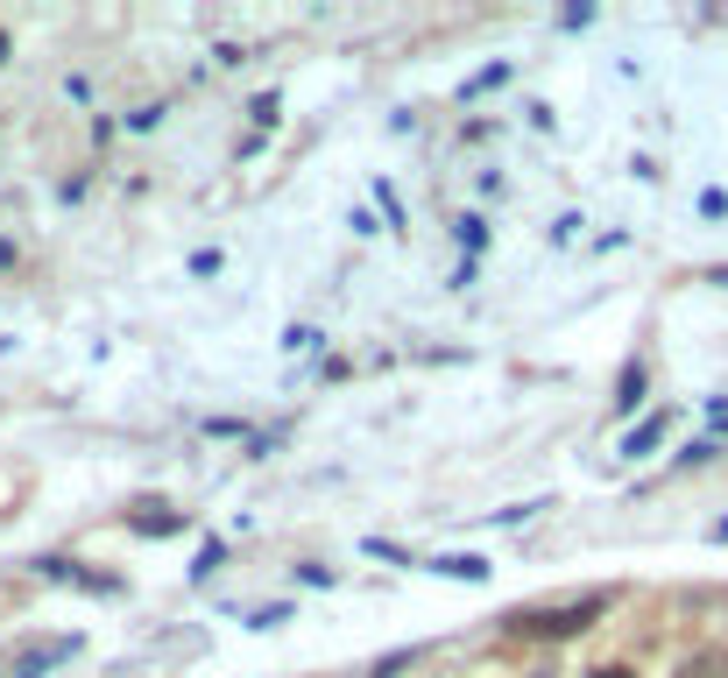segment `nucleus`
<instances>
[{"label":"nucleus","mask_w":728,"mask_h":678,"mask_svg":"<svg viewBox=\"0 0 728 678\" xmlns=\"http://www.w3.org/2000/svg\"><path fill=\"white\" fill-rule=\"evenodd\" d=\"M608 608V594H587V600H573V608H545V615H516V629H530V636H580L594 615Z\"/></svg>","instance_id":"1"},{"label":"nucleus","mask_w":728,"mask_h":678,"mask_svg":"<svg viewBox=\"0 0 728 678\" xmlns=\"http://www.w3.org/2000/svg\"><path fill=\"white\" fill-rule=\"evenodd\" d=\"M79 650L71 636H57V644H29V650H14L8 665H0V678H36V671H50V665H64V657Z\"/></svg>","instance_id":"2"},{"label":"nucleus","mask_w":728,"mask_h":678,"mask_svg":"<svg viewBox=\"0 0 728 678\" xmlns=\"http://www.w3.org/2000/svg\"><path fill=\"white\" fill-rule=\"evenodd\" d=\"M679 678H728V650H700V657H686Z\"/></svg>","instance_id":"3"},{"label":"nucleus","mask_w":728,"mask_h":678,"mask_svg":"<svg viewBox=\"0 0 728 678\" xmlns=\"http://www.w3.org/2000/svg\"><path fill=\"white\" fill-rule=\"evenodd\" d=\"M135 530H142V537H170V530H184V516H178V509H142Z\"/></svg>","instance_id":"4"},{"label":"nucleus","mask_w":728,"mask_h":678,"mask_svg":"<svg viewBox=\"0 0 728 678\" xmlns=\"http://www.w3.org/2000/svg\"><path fill=\"white\" fill-rule=\"evenodd\" d=\"M637 403H644V367L629 361V367H623V396H616V411H637Z\"/></svg>","instance_id":"5"},{"label":"nucleus","mask_w":728,"mask_h":678,"mask_svg":"<svg viewBox=\"0 0 728 678\" xmlns=\"http://www.w3.org/2000/svg\"><path fill=\"white\" fill-rule=\"evenodd\" d=\"M658 432H665V417H644V424H637V432H629V438H623V453H650V445H658Z\"/></svg>","instance_id":"6"},{"label":"nucleus","mask_w":728,"mask_h":678,"mask_svg":"<svg viewBox=\"0 0 728 678\" xmlns=\"http://www.w3.org/2000/svg\"><path fill=\"white\" fill-rule=\"evenodd\" d=\"M438 573H453V579H482V558H438Z\"/></svg>","instance_id":"7"},{"label":"nucleus","mask_w":728,"mask_h":678,"mask_svg":"<svg viewBox=\"0 0 728 678\" xmlns=\"http://www.w3.org/2000/svg\"><path fill=\"white\" fill-rule=\"evenodd\" d=\"M594 678H637V671H629V665H601V671H594Z\"/></svg>","instance_id":"8"},{"label":"nucleus","mask_w":728,"mask_h":678,"mask_svg":"<svg viewBox=\"0 0 728 678\" xmlns=\"http://www.w3.org/2000/svg\"><path fill=\"white\" fill-rule=\"evenodd\" d=\"M0 64H8V36H0Z\"/></svg>","instance_id":"9"},{"label":"nucleus","mask_w":728,"mask_h":678,"mask_svg":"<svg viewBox=\"0 0 728 678\" xmlns=\"http://www.w3.org/2000/svg\"><path fill=\"white\" fill-rule=\"evenodd\" d=\"M715 283H728V269H721V276H715Z\"/></svg>","instance_id":"10"}]
</instances>
